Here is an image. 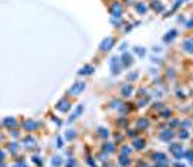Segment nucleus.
<instances>
[{
  "label": "nucleus",
  "mask_w": 193,
  "mask_h": 167,
  "mask_svg": "<svg viewBox=\"0 0 193 167\" xmlns=\"http://www.w3.org/2000/svg\"><path fill=\"white\" fill-rule=\"evenodd\" d=\"M183 49L189 53H193V39H186L183 42Z\"/></svg>",
  "instance_id": "f257e3e1"
},
{
  "label": "nucleus",
  "mask_w": 193,
  "mask_h": 167,
  "mask_svg": "<svg viewBox=\"0 0 193 167\" xmlns=\"http://www.w3.org/2000/svg\"><path fill=\"white\" fill-rule=\"evenodd\" d=\"M174 36H177V31H170L167 35H164V42H170Z\"/></svg>",
  "instance_id": "f03ea898"
},
{
  "label": "nucleus",
  "mask_w": 193,
  "mask_h": 167,
  "mask_svg": "<svg viewBox=\"0 0 193 167\" xmlns=\"http://www.w3.org/2000/svg\"><path fill=\"white\" fill-rule=\"evenodd\" d=\"M174 136V133L173 131H167V133H163L162 134V140H166V141H169L172 137Z\"/></svg>",
  "instance_id": "7ed1b4c3"
},
{
  "label": "nucleus",
  "mask_w": 193,
  "mask_h": 167,
  "mask_svg": "<svg viewBox=\"0 0 193 167\" xmlns=\"http://www.w3.org/2000/svg\"><path fill=\"white\" fill-rule=\"evenodd\" d=\"M179 137H180L182 140H184V138H188V137H189V131H188V130H182V131L179 133Z\"/></svg>",
  "instance_id": "20e7f679"
},
{
  "label": "nucleus",
  "mask_w": 193,
  "mask_h": 167,
  "mask_svg": "<svg viewBox=\"0 0 193 167\" xmlns=\"http://www.w3.org/2000/svg\"><path fill=\"white\" fill-rule=\"evenodd\" d=\"M186 156V158H188L190 163H193V151H188V154H184Z\"/></svg>",
  "instance_id": "39448f33"
},
{
  "label": "nucleus",
  "mask_w": 193,
  "mask_h": 167,
  "mask_svg": "<svg viewBox=\"0 0 193 167\" xmlns=\"http://www.w3.org/2000/svg\"><path fill=\"white\" fill-rule=\"evenodd\" d=\"M188 29H193V19L190 22H188V26H186Z\"/></svg>",
  "instance_id": "423d86ee"
},
{
  "label": "nucleus",
  "mask_w": 193,
  "mask_h": 167,
  "mask_svg": "<svg viewBox=\"0 0 193 167\" xmlns=\"http://www.w3.org/2000/svg\"><path fill=\"white\" fill-rule=\"evenodd\" d=\"M174 167H186V166H184L183 163H176V164H174Z\"/></svg>",
  "instance_id": "0eeeda50"
}]
</instances>
